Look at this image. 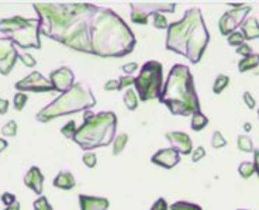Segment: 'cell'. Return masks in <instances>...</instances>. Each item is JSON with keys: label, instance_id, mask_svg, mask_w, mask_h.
Wrapping results in <instances>:
<instances>
[{"label": "cell", "instance_id": "44", "mask_svg": "<svg viewBox=\"0 0 259 210\" xmlns=\"http://www.w3.org/2000/svg\"><path fill=\"white\" fill-rule=\"evenodd\" d=\"M9 110V100L0 98V114H6Z\"/></svg>", "mask_w": 259, "mask_h": 210}, {"label": "cell", "instance_id": "2", "mask_svg": "<svg viewBox=\"0 0 259 210\" xmlns=\"http://www.w3.org/2000/svg\"><path fill=\"white\" fill-rule=\"evenodd\" d=\"M208 41L210 34L199 7L189 9L183 19L168 26L166 48L186 57L192 64L200 61Z\"/></svg>", "mask_w": 259, "mask_h": 210}, {"label": "cell", "instance_id": "7", "mask_svg": "<svg viewBox=\"0 0 259 210\" xmlns=\"http://www.w3.org/2000/svg\"><path fill=\"white\" fill-rule=\"evenodd\" d=\"M162 80H163V71H162L161 62H158V61L145 62L140 71V75L134 79L138 98L143 102L159 98L162 85H163Z\"/></svg>", "mask_w": 259, "mask_h": 210}, {"label": "cell", "instance_id": "35", "mask_svg": "<svg viewBox=\"0 0 259 210\" xmlns=\"http://www.w3.org/2000/svg\"><path fill=\"white\" fill-rule=\"evenodd\" d=\"M203 157H206V150L203 147H197L194 151H192V161L193 162H199Z\"/></svg>", "mask_w": 259, "mask_h": 210}, {"label": "cell", "instance_id": "21", "mask_svg": "<svg viewBox=\"0 0 259 210\" xmlns=\"http://www.w3.org/2000/svg\"><path fill=\"white\" fill-rule=\"evenodd\" d=\"M124 105L127 106L128 110H136L138 107V99H137L136 91L127 89V92L124 93Z\"/></svg>", "mask_w": 259, "mask_h": 210}, {"label": "cell", "instance_id": "15", "mask_svg": "<svg viewBox=\"0 0 259 210\" xmlns=\"http://www.w3.org/2000/svg\"><path fill=\"white\" fill-rule=\"evenodd\" d=\"M44 175L38 166H31L24 177V185L30 188L34 193L41 195L42 193V186H44Z\"/></svg>", "mask_w": 259, "mask_h": 210}, {"label": "cell", "instance_id": "39", "mask_svg": "<svg viewBox=\"0 0 259 210\" xmlns=\"http://www.w3.org/2000/svg\"><path fill=\"white\" fill-rule=\"evenodd\" d=\"M104 89L106 91H120L121 89V86L118 83V79H110V80H107L106 82V85H104Z\"/></svg>", "mask_w": 259, "mask_h": 210}, {"label": "cell", "instance_id": "36", "mask_svg": "<svg viewBox=\"0 0 259 210\" xmlns=\"http://www.w3.org/2000/svg\"><path fill=\"white\" fill-rule=\"evenodd\" d=\"M19 58L23 61V64L26 66H35V64H37V61L32 58L30 54H19Z\"/></svg>", "mask_w": 259, "mask_h": 210}, {"label": "cell", "instance_id": "20", "mask_svg": "<svg viewBox=\"0 0 259 210\" xmlns=\"http://www.w3.org/2000/svg\"><path fill=\"white\" fill-rule=\"evenodd\" d=\"M207 124V116H204L201 112L193 113V114H192V124H190L192 125V130H194V132H200V130H203Z\"/></svg>", "mask_w": 259, "mask_h": 210}, {"label": "cell", "instance_id": "47", "mask_svg": "<svg viewBox=\"0 0 259 210\" xmlns=\"http://www.w3.org/2000/svg\"><path fill=\"white\" fill-rule=\"evenodd\" d=\"M244 130H245V132H251V130H252L251 123H245V124H244Z\"/></svg>", "mask_w": 259, "mask_h": 210}, {"label": "cell", "instance_id": "37", "mask_svg": "<svg viewBox=\"0 0 259 210\" xmlns=\"http://www.w3.org/2000/svg\"><path fill=\"white\" fill-rule=\"evenodd\" d=\"M235 53L238 54V55H242V57L245 58V57H248V55H251V54H252V47H249L248 44H242V46L237 47Z\"/></svg>", "mask_w": 259, "mask_h": 210}, {"label": "cell", "instance_id": "30", "mask_svg": "<svg viewBox=\"0 0 259 210\" xmlns=\"http://www.w3.org/2000/svg\"><path fill=\"white\" fill-rule=\"evenodd\" d=\"M61 133H62L66 138L72 140L73 136H75V133H76V123H75L73 120H72V121H68V123L61 129Z\"/></svg>", "mask_w": 259, "mask_h": 210}, {"label": "cell", "instance_id": "25", "mask_svg": "<svg viewBox=\"0 0 259 210\" xmlns=\"http://www.w3.org/2000/svg\"><path fill=\"white\" fill-rule=\"evenodd\" d=\"M128 141V134H120L118 137L114 138V144H113V155H118L120 152L124 151V147L127 145Z\"/></svg>", "mask_w": 259, "mask_h": 210}, {"label": "cell", "instance_id": "29", "mask_svg": "<svg viewBox=\"0 0 259 210\" xmlns=\"http://www.w3.org/2000/svg\"><path fill=\"white\" fill-rule=\"evenodd\" d=\"M227 37H228V38H227L228 39V44H230L231 47H235V48L242 46V44H244V41H245L240 31H234V33H231L230 35H227Z\"/></svg>", "mask_w": 259, "mask_h": 210}, {"label": "cell", "instance_id": "10", "mask_svg": "<svg viewBox=\"0 0 259 210\" xmlns=\"http://www.w3.org/2000/svg\"><path fill=\"white\" fill-rule=\"evenodd\" d=\"M16 89L19 92H34V93H42V92H52L55 91L54 86L51 85V82L42 76L41 73L34 71L30 75H27L26 78H23L16 83Z\"/></svg>", "mask_w": 259, "mask_h": 210}, {"label": "cell", "instance_id": "34", "mask_svg": "<svg viewBox=\"0 0 259 210\" xmlns=\"http://www.w3.org/2000/svg\"><path fill=\"white\" fill-rule=\"evenodd\" d=\"M82 161H83V164L88 166V168H95L97 164V158L96 154L95 152H86L82 158Z\"/></svg>", "mask_w": 259, "mask_h": 210}, {"label": "cell", "instance_id": "19", "mask_svg": "<svg viewBox=\"0 0 259 210\" xmlns=\"http://www.w3.org/2000/svg\"><path fill=\"white\" fill-rule=\"evenodd\" d=\"M259 64V55L258 54H251V55H248L245 58H242L238 62V71L240 72H246V71H249V69H253V68H256Z\"/></svg>", "mask_w": 259, "mask_h": 210}, {"label": "cell", "instance_id": "5", "mask_svg": "<svg viewBox=\"0 0 259 210\" xmlns=\"http://www.w3.org/2000/svg\"><path fill=\"white\" fill-rule=\"evenodd\" d=\"M93 106H96V99L93 92L86 83H73L71 89L59 95L58 98L50 105L46 106L42 110L37 113L35 118L41 123H48L54 118L72 114V113L91 110Z\"/></svg>", "mask_w": 259, "mask_h": 210}, {"label": "cell", "instance_id": "32", "mask_svg": "<svg viewBox=\"0 0 259 210\" xmlns=\"http://www.w3.org/2000/svg\"><path fill=\"white\" fill-rule=\"evenodd\" d=\"M34 210H52V206L48 202V199L46 196H39L34 204H32Z\"/></svg>", "mask_w": 259, "mask_h": 210}, {"label": "cell", "instance_id": "46", "mask_svg": "<svg viewBox=\"0 0 259 210\" xmlns=\"http://www.w3.org/2000/svg\"><path fill=\"white\" fill-rule=\"evenodd\" d=\"M7 145H9V143H7L6 140L0 138V152L5 151V150H6V148H7Z\"/></svg>", "mask_w": 259, "mask_h": 210}, {"label": "cell", "instance_id": "31", "mask_svg": "<svg viewBox=\"0 0 259 210\" xmlns=\"http://www.w3.org/2000/svg\"><path fill=\"white\" fill-rule=\"evenodd\" d=\"M227 145V140L223 137L220 132H214L213 138H211V147L213 148H223Z\"/></svg>", "mask_w": 259, "mask_h": 210}, {"label": "cell", "instance_id": "12", "mask_svg": "<svg viewBox=\"0 0 259 210\" xmlns=\"http://www.w3.org/2000/svg\"><path fill=\"white\" fill-rule=\"evenodd\" d=\"M73 79H75V75L71 69L68 66H61L59 69L51 72L48 80L51 82V85L54 86L55 91L64 93L73 86Z\"/></svg>", "mask_w": 259, "mask_h": 210}, {"label": "cell", "instance_id": "3", "mask_svg": "<svg viewBox=\"0 0 259 210\" xmlns=\"http://www.w3.org/2000/svg\"><path fill=\"white\" fill-rule=\"evenodd\" d=\"M158 99L175 116H192L200 112L193 75L186 65H174Z\"/></svg>", "mask_w": 259, "mask_h": 210}, {"label": "cell", "instance_id": "6", "mask_svg": "<svg viewBox=\"0 0 259 210\" xmlns=\"http://www.w3.org/2000/svg\"><path fill=\"white\" fill-rule=\"evenodd\" d=\"M0 33L7 34V37L21 48H41L38 19L14 16L10 19L0 20Z\"/></svg>", "mask_w": 259, "mask_h": 210}, {"label": "cell", "instance_id": "38", "mask_svg": "<svg viewBox=\"0 0 259 210\" xmlns=\"http://www.w3.org/2000/svg\"><path fill=\"white\" fill-rule=\"evenodd\" d=\"M134 79L131 75H125V76H120V79H118V83H120V86H121V89L123 88H128V86L134 85Z\"/></svg>", "mask_w": 259, "mask_h": 210}, {"label": "cell", "instance_id": "23", "mask_svg": "<svg viewBox=\"0 0 259 210\" xmlns=\"http://www.w3.org/2000/svg\"><path fill=\"white\" fill-rule=\"evenodd\" d=\"M238 172H240V175L244 179H248V178H251L256 172V168H255V165L252 162H249V161H244V162H241L240 166H238Z\"/></svg>", "mask_w": 259, "mask_h": 210}, {"label": "cell", "instance_id": "1", "mask_svg": "<svg viewBox=\"0 0 259 210\" xmlns=\"http://www.w3.org/2000/svg\"><path fill=\"white\" fill-rule=\"evenodd\" d=\"M39 33L75 51L103 58L133 53L136 35L110 9L92 3H34Z\"/></svg>", "mask_w": 259, "mask_h": 210}, {"label": "cell", "instance_id": "13", "mask_svg": "<svg viewBox=\"0 0 259 210\" xmlns=\"http://www.w3.org/2000/svg\"><path fill=\"white\" fill-rule=\"evenodd\" d=\"M165 137L169 143L172 144V148L175 150L179 155H189L193 151V143L192 138L189 137L186 133L182 132H168Z\"/></svg>", "mask_w": 259, "mask_h": 210}, {"label": "cell", "instance_id": "24", "mask_svg": "<svg viewBox=\"0 0 259 210\" xmlns=\"http://www.w3.org/2000/svg\"><path fill=\"white\" fill-rule=\"evenodd\" d=\"M230 83V78L227 76V75H219L215 80H214V85H213V92L215 95H220L224 89H226L227 86Z\"/></svg>", "mask_w": 259, "mask_h": 210}, {"label": "cell", "instance_id": "45", "mask_svg": "<svg viewBox=\"0 0 259 210\" xmlns=\"http://www.w3.org/2000/svg\"><path fill=\"white\" fill-rule=\"evenodd\" d=\"M3 210H20V203L16 200L13 204H10V206H6V209Z\"/></svg>", "mask_w": 259, "mask_h": 210}, {"label": "cell", "instance_id": "17", "mask_svg": "<svg viewBox=\"0 0 259 210\" xmlns=\"http://www.w3.org/2000/svg\"><path fill=\"white\" fill-rule=\"evenodd\" d=\"M241 34L244 39H256L259 37V24L258 20L255 17H249L246 19L242 24H241Z\"/></svg>", "mask_w": 259, "mask_h": 210}, {"label": "cell", "instance_id": "42", "mask_svg": "<svg viewBox=\"0 0 259 210\" xmlns=\"http://www.w3.org/2000/svg\"><path fill=\"white\" fill-rule=\"evenodd\" d=\"M244 102H245V105L248 106V107H249L251 110H253V109H255V105H256V102H255V99H253V96L249 92L244 93Z\"/></svg>", "mask_w": 259, "mask_h": 210}, {"label": "cell", "instance_id": "48", "mask_svg": "<svg viewBox=\"0 0 259 210\" xmlns=\"http://www.w3.org/2000/svg\"><path fill=\"white\" fill-rule=\"evenodd\" d=\"M238 210H244V209H238Z\"/></svg>", "mask_w": 259, "mask_h": 210}, {"label": "cell", "instance_id": "16", "mask_svg": "<svg viewBox=\"0 0 259 210\" xmlns=\"http://www.w3.org/2000/svg\"><path fill=\"white\" fill-rule=\"evenodd\" d=\"M79 204H80V210H107L110 202L106 197L79 195Z\"/></svg>", "mask_w": 259, "mask_h": 210}, {"label": "cell", "instance_id": "14", "mask_svg": "<svg viewBox=\"0 0 259 210\" xmlns=\"http://www.w3.org/2000/svg\"><path fill=\"white\" fill-rule=\"evenodd\" d=\"M151 161H152V164L159 165V166L166 168V170H170V168H174V166L179 164L181 155L174 148H162V150H159V151L152 155Z\"/></svg>", "mask_w": 259, "mask_h": 210}, {"label": "cell", "instance_id": "11", "mask_svg": "<svg viewBox=\"0 0 259 210\" xmlns=\"http://www.w3.org/2000/svg\"><path fill=\"white\" fill-rule=\"evenodd\" d=\"M19 53L14 47V43L9 37L0 38V73L9 75L16 65Z\"/></svg>", "mask_w": 259, "mask_h": 210}, {"label": "cell", "instance_id": "9", "mask_svg": "<svg viewBox=\"0 0 259 210\" xmlns=\"http://www.w3.org/2000/svg\"><path fill=\"white\" fill-rule=\"evenodd\" d=\"M251 6H242L238 9H233L230 12H226L220 19V33L223 35H230L234 31H237V28L241 27L248 17V13L251 12Z\"/></svg>", "mask_w": 259, "mask_h": 210}, {"label": "cell", "instance_id": "40", "mask_svg": "<svg viewBox=\"0 0 259 210\" xmlns=\"http://www.w3.org/2000/svg\"><path fill=\"white\" fill-rule=\"evenodd\" d=\"M17 199H16V195L13 193H9V192H5L3 195H2V202L6 204V206H10V204H13Z\"/></svg>", "mask_w": 259, "mask_h": 210}, {"label": "cell", "instance_id": "33", "mask_svg": "<svg viewBox=\"0 0 259 210\" xmlns=\"http://www.w3.org/2000/svg\"><path fill=\"white\" fill-rule=\"evenodd\" d=\"M154 16V27L155 28H159V30H163V28H168V20L162 13H155L152 14Z\"/></svg>", "mask_w": 259, "mask_h": 210}, {"label": "cell", "instance_id": "26", "mask_svg": "<svg viewBox=\"0 0 259 210\" xmlns=\"http://www.w3.org/2000/svg\"><path fill=\"white\" fill-rule=\"evenodd\" d=\"M27 100H28V96H27L26 93H21V92H17L14 95V109L16 110H23L24 109V106H26Z\"/></svg>", "mask_w": 259, "mask_h": 210}, {"label": "cell", "instance_id": "8", "mask_svg": "<svg viewBox=\"0 0 259 210\" xmlns=\"http://www.w3.org/2000/svg\"><path fill=\"white\" fill-rule=\"evenodd\" d=\"M131 7V21L134 24L145 26L148 23V17L151 14L162 13V12H175L176 3L169 2H138V3H130Z\"/></svg>", "mask_w": 259, "mask_h": 210}, {"label": "cell", "instance_id": "43", "mask_svg": "<svg viewBox=\"0 0 259 210\" xmlns=\"http://www.w3.org/2000/svg\"><path fill=\"white\" fill-rule=\"evenodd\" d=\"M137 68H138V65H137V62H130V64H125V65H123V71L125 73H128V75H131L133 72H136Z\"/></svg>", "mask_w": 259, "mask_h": 210}, {"label": "cell", "instance_id": "41", "mask_svg": "<svg viewBox=\"0 0 259 210\" xmlns=\"http://www.w3.org/2000/svg\"><path fill=\"white\" fill-rule=\"evenodd\" d=\"M168 209H169V206L168 203H166V200H165V199H162V197H159L155 203L152 204V207H151V210H168Z\"/></svg>", "mask_w": 259, "mask_h": 210}, {"label": "cell", "instance_id": "27", "mask_svg": "<svg viewBox=\"0 0 259 210\" xmlns=\"http://www.w3.org/2000/svg\"><path fill=\"white\" fill-rule=\"evenodd\" d=\"M2 134L6 136V137H14L17 134V123L14 120H10L9 123L3 125L2 129Z\"/></svg>", "mask_w": 259, "mask_h": 210}, {"label": "cell", "instance_id": "22", "mask_svg": "<svg viewBox=\"0 0 259 210\" xmlns=\"http://www.w3.org/2000/svg\"><path fill=\"white\" fill-rule=\"evenodd\" d=\"M237 147L242 152H252L253 151V143L248 136H238L237 138Z\"/></svg>", "mask_w": 259, "mask_h": 210}, {"label": "cell", "instance_id": "4", "mask_svg": "<svg viewBox=\"0 0 259 210\" xmlns=\"http://www.w3.org/2000/svg\"><path fill=\"white\" fill-rule=\"evenodd\" d=\"M117 130V116L113 112H100L93 114L91 110H84V123L73 136V141L91 152L99 147H107L113 143Z\"/></svg>", "mask_w": 259, "mask_h": 210}, {"label": "cell", "instance_id": "18", "mask_svg": "<svg viewBox=\"0 0 259 210\" xmlns=\"http://www.w3.org/2000/svg\"><path fill=\"white\" fill-rule=\"evenodd\" d=\"M75 185H76L75 177L69 171L59 172L57 178L54 179V186L59 188V189H64V191H69L72 188H75Z\"/></svg>", "mask_w": 259, "mask_h": 210}, {"label": "cell", "instance_id": "28", "mask_svg": "<svg viewBox=\"0 0 259 210\" xmlns=\"http://www.w3.org/2000/svg\"><path fill=\"white\" fill-rule=\"evenodd\" d=\"M170 210H203L199 204L190 202H176L170 206Z\"/></svg>", "mask_w": 259, "mask_h": 210}]
</instances>
